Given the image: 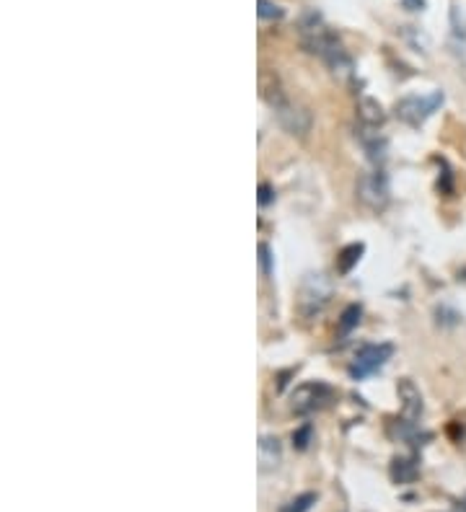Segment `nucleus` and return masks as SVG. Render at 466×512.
Wrapping results in <instances>:
<instances>
[{
	"label": "nucleus",
	"instance_id": "obj_1",
	"mask_svg": "<svg viewBox=\"0 0 466 512\" xmlns=\"http://www.w3.org/2000/svg\"><path fill=\"white\" fill-rule=\"evenodd\" d=\"M303 42H306L308 50L319 55L334 73H350L352 70V60L348 57V52L342 50V44L319 21H314L311 26L308 24L303 26Z\"/></svg>",
	"mask_w": 466,
	"mask_h": 512
},
{
	"label": "nucleus",
	"instance_id": "obj_2",
	"mask_svg": "<svg viewBox=\"0 0 466 512\" xmlns=\"http://www.w3.org/2000/svg\"><path fill=\"white\" fill-rule=\"evenodd\" d=\"M262 89H265V99L269 101V107L275 109V117H278L280 127L285 129L288 135H293V138H303L308 129H311V114L303 107L293 104L278 86H272V89L262 86Z\"/></svg>",
	"mask_w": 466,
	"mask_h": 512
},
{
	"label": "nucleus",
	"instance_id": "obj_3",
	"mask_svg": "<svg viewBox=\"0 0 466 512\" xmlns=\"http://www.w3.org/2000/svg\"><path fill=\"white\" fill-rule=\"evenodd\" d=\"M332 298V282L324 275H308L298 293V311L303 318H314L324 311Z\"/></svg>",
	"mask_w": 466,
	"mask_h": 512
},
{
	"label": "nucleus",
	"instance_id": "obj_4",
	"mask_svg": "<svg viewBox=\"0 0 466 512\" xmlns=\"http://www.w3.org/2000/svg\"><path fill=\"white\" fill-rule=\"evenodd\" d=\"M440 104H443V91H433L430 96H404L397 104V114L402 122L420 127Z\"/></svg>",
	"mask_w": 466,
	"mask_h": 512
},
{
	"label": "nucleus",
	"instance_id": "obj_5",
	"mask_svg": "<svg viewBox=\"0 0 466 512\" xmlns=\"http://www.w3.org/2000/svg\"><path fill=\"white\" fill-rule=\"evenodd\" d=\"M394 355V347L391 345H368L363 347L360 352L355 355L352 365H350V375L360 381V378H368L373 375L378 367H384L388 363V357Z\"/></svg>",
	"mask_w": 466,
	"mask_h": 512
},
{
	"label": "nucleus",
	"instance_id": "obj_6",
	"mask_svg": "<svg viewBox=\"0 0 466 512\" xmlns=\"http://www.w3.org/2000/svg\"><path fill=\"white\" fill-rule=\"evenodd\" d=\"M332 399V388L327 383H301L290 394V409L301 417L316 412L319 406H324V401Z\"/></svg>",
	"mask_w": 466,
	"mask_h": 512
},
{
	"label": "nucleus",
	"instance_id": "obj_7",
	"mask_svg": "<svg viewBox=\"0 0 466 512\" xmlns=\"http://www.w3.org/2000/svg\"><path fill=\"white\" fill-rule=\"evenodd\" d=\"M357 197L363 199L368 207H384L388 202V181L386 174L381 171H370V174H363L360 181H357Z\"/></svg>",
	"mask_w": 466,
	"mask_h": 512
},
{
	"label": "nucleus",
	"instance_id": "obj_8",
	"mask_svg": "<svg viewBox=\"0 0 466 512\" xmlns=\"http://www.w3.org/2000/svg\"><path fill=\"white\" fill-rule=\"evenodd\" d=\"M399 399H402V422L415 424L422 414V396L412 381H399Z\"/></svg>",
	"mask_w": 466,
	"mask_h": 512
},
{
	"label": "nucleus",
	"instance_id": "obj_9",
	"mask_svg": "<svg viewBox=\"0 0 466 512\" xmlns=\"http://www.w3.org/2000/svg\"><path fill=\"white\" fill-rule=\"evenodd\" d=\"M357 119H360V125L366 129H378L384 125L386 114H384V107L376 99H360V104H357Z\"/></svg>",
	"mask_w": 466,
	"mask_h": 512
},
{
	"label": "nucleus",
	"instance_id": "obj_10",
	"mask_svg": "<svg viewBox=\"0 0 466 512\" xmlns=\"http://www.w3.org/2000/svg\"><path fill=\"white\" fill-rule=\"evenodd\" d=\"M283 458V450H280V440L278 437H262L259 440V466L262 471H269L275 468Z\"/></svg>",
	"mask_w": 466,
	"mask_h": 512
},
{
	"label": "nucleus",
	"instance_id": "obj_11",
	"mask_svg": "<svg viewBox=\"0 0 466 512\" xmlns=\"http://www.w3.org/2000/svg\"><path fill=\"white\" fill-rule=\"evenodd\" d=\"M451 42H454V52L464 57L466 55V24H464V16L458 6H454L451 10Z\"/></svg>",
	"mask_w": 466,
	"mask_h": 512
},
{
	"label": "nucleus",
	"instance_id": "obj_12",
	"mask_svg": "<svg viewBox=\"0 0 466 512\" xmlns=\"http://www.w3.org/2000/svg\"><path fill=\"white\" fill-rule=\"evenodd\" d=\"M363 244H350L348 248H342V254L337 256V272L339 275H350L352 272V266L360 262V256H363Z\"/></svg>",
	"mask_w": 466,
	"mask_h": 512
},
{
	"label": "nucleus",
	"instance_id": "obj_13",
	"mask_svg": "<svg viewBox=\"0 0 466 512\" xmlns=\"http://www.w3.org/2000/svg\"><path fill=\"white\" fill-rule=\"evenodd\" d=\"M314 504H316V494L306 492V494H298L296 500H290L285 507H280V512H308Z\"/></svg>",
	"mask_w": 466,
	"mask_h": 512
},
{
	"label": "nucleus",
	"instance_id": "obj_14",
	"mask_svg": "<svg viewBox=\"0 0 466 512\" xmlns=\"http://www.w3.org/2000/svg\"><path fill=\"white\" fill-rule=\"evenodd\" d=\"M357 324H360V306H348L342 318H339V336L350 334Z\"/></svg>",
	"mask_w": 466,
	"mask_h": 512
},
{
	"label": "nucleus",
	"instance_id": "obj_15",
	"mask_svg": "<svg viewBox=\"0 0 466 512\" xmlns=\"http://www.w3.org/2000/svg\"><path fill=\"white\" fill-rule=\"evenodd\" d=\"M259 19H283V8L280 6H275V3H269V0H259Z\"/></svg>",
	"mask_w": 466,
	"mask_h": 512
},
{
	"label": "nucleus",
	"instance_id": "obj_16",
	"mask_svg": "<svg viewBox=\"0 0 466 512\" xmlns=\"http://www.w3.org/2000/svg\"><path fill=\"white\" fill-rule=\"evenodd\" d=\"M308 443H311V427H301L298 432H293V445H296L298 450H306Z\"/></svg>",
	"mask_w": 466,
	"mask_h": 512
},
{
	"label": "nucleus",
	"instance_id": "obj_17",
	"mask_svg": "<svg viewBox=\"0 0 466 512\" xmlns=\"http://www.w3.org/2000/svg\"><path fill=\"white\" fill-rule=\"evenodd\" d=\"M259 264H262V275L265 277L272 275V256H269L267 244H262V246H259Z\"/></svg>",
	"mask_w": 466,
	"mask_h": 512
},
{
	"label": "nucleus",
	"instance_id": "obj_18",
	"mask_svg": "<svg viewBox=\"0 0 466 512\" xmlns=\"http://www.w3.org/2000/svg\"><path fill=\"white\" fill-rule=\"evenodd\" d=\"M409 461H394V479H399V482H407V479H412L415 476V468H407Z\"/></svg>",
	"mask_w": 466,
	"mask_h": 512
},
{
	"label": "nucleus",
	"instance_id": "obj_19",
	"mask_svg": "<svg viewBox=\"0 0 466 512\" xmlns=\"http://www.w3.org/2000/svg\"><path fill=\"white\" fill-rule=\"evenodd\" d=\"M272 202V187L269 184H262L259 187V205H269Z\"/></svg>",
	"mask_w": 466,
	"mask_h": 512
},
{
	"label": "nucleus",
	"instance_id": "obj_20",
	"mask_svg": "<svg viewBox=\"0 0 466 512\" xmlns=\"http://www.w3.org/2000/svg\"><path fill=\"white\" fill-rule=\"evenodd\" d=\"M407 10H425V0H402Z\"/></svg>",
	"mask_w": 466,
	"mask_h": 512
}]
</instances>
